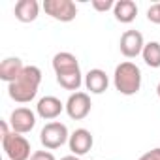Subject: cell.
Listing matches in <instances>:
<instances>
[{
  "instance_id": "obj_3",
  "label": "cell",
  "mask_w": 160,
  "mask_h": 160,
  "mask_svg": "<svg viewBox=\"0 0 160 160\" xmlns=\"http://www.w3.org/2000/svg\"><path fill=\"white\" fill-rule=\"evenodd\" d=\"M68 139H70V132H68L66 124L60 122V121L47 122L40 132V141L49 151H55V149L62 147L64 143H68Z\"/></svg>"
},
{
  "instance_id": "obj_20",
  "label": "cell",
  "mask_w": 160,
  "mask_h": 160,
  "mask_svg": "<svg viewBox=\"0 0 160 160\" xmlns=\"http://www.w3.org/2000/svg\"><path fill=\"white\" fill-rule=\"evenodd\" d=\"M138 160H160V147H154V149L143 152Z\"/></svg>"
},
{
  "instance_id": "obj_21",
  "label": "cell",
  "mask_w": 160,
  "mask_h": 160,
  "mask_svg": "<svg viewBox=\"0 0 160 160\" xmlns=\"http://www.w3.org/2000/svg\"><path fill=\"white\" fill-rule=\"evenodd\" d=\"M0 126H2V138H6V136L10 134V128H8V122H6V121H2V122H0Z\"/></svg>"
},
{
  "instance_id": "obj_10",
  "label": "cell",
  "mask_w": 160,
  "mask_h": 160,
  "mask_svg": "<svg viewBox=\"0 0 160 160\" xmlns=\"http://www.w3.org/2000/svg\"><path fill=\"white\" fill-rule=\"evenodd\" d=\"M64 109H66V104H62L57 96H43L36 104V115L42 117L43 121L57 119Z\"/></svg>"
},
{
  "instance_id": "obj_7",
  "label": "cell",
  "mask_w": 160,
  "mask_h": 160,
  "mask_svg": "<svg viewBox=\"0 0 160 160\" xmlns=\"http://www.w3.org/2000/svg\"><path fill=\"white\" fill-rule=\"evenodd\" d=\"M10 126L15 134H28L36 126V113L30 108H17L10 115Z\"/></svg>"
},
{
  "instance_id": "obj_5",
  "label": "cell",
  "mask_w": 160,
  "mask_h": 160,
  "mask_svg": "<svg viewBox=\"0 0 160 160\" xmlns=\"http://www.w3.org/2000/svg\"><path fill=\"white\" fill-rule=\"evenodd\" d=\"M43 12L60 23H70L77 15V6L72 0H45L43 2Z\"/></svg>"
},
{
  "instance_id": "obj_13",
  "label": "cell",
  "mask_w": 160,
  "mask_h": 160,
  "mask_svg": "<svg viewBox=\"0 0 160 160\" xmlns=\"http://www.w3.org/2000/svg\"><path fill=\"white\" fill-rule=\"evenodd\" d=\"M23 70H25V64L19 57H8L0 62V79L10 85L21 75Z\"/></svg>"
},
{
  "instance_id": "obj_11",
  "label": "cell",
  "mask_w": 160,
  "mask_h": 160,
  "mask_svg": "<svg viewBox=\"0 0 160 160\" xmlns=\"http://www.w3.org/2000/svg\"><path fill=\"white\" fill-rule=\"evenodd\" d=\"M53 64V70H55V75H66V73H77L81 72L79 70V60L75 55L68 53V51H60L53 57L51 60Z\"/></svg>"
},
{
  "instance_id": "obj_16",
  "label": "cell",
  "mask_w": 160,
  "mask_h": 160,
  "mask_svg": "<svg viewBox=\"0 0 160 160\" xmlns=\"http://www.w3.org/2000/svg\"><path fill=\"white\" fill-rule=\"evenodd\" d=\"M141 57H143V60L149 68H160V43L158 42L145 43Z\"/></svg>"
},
{
  "instance_id": "obj_18",
  "label": "cell",
  "mask_w": 160,
  "mask_h": 160,
  "mask_svg": "<svg viewBox=\"0 0 160 160\" xmlns=\"http://www.w3.org/2000/svg\"><path fill=\"white\" fill-rule=\"evenodd\" d=\"M92 8L96 12H108V10H113L115 8V2L113 0H92Z\"/></svg>"
},
{
  "instance_id": "obj_22",
  "label": "cell",
  "mask_w": 160,
  "mask_h": 160,
  "mask_svg": "<svg viewBox=\"0 0 160 160\" xmlns=\"http://www.w3.org/2000/svg\"><path fill=\"white\" fill-rule=\"evenodd\" d=\"M60 160H81V156H75V154H68V156H62Z\"/></svg>"
},
{
  "instance_id": "obj_17",
  "label": "cell",
  "mask_w": 160,
  "mask_h": 160,
  "mask_svg": "<svg viewBox=\"0 0 160 160\" xmlns=\"http://www.w3.org/2000/svg\"><path fill=\"white\" fill-rule=\"evenodd\" d=\"M147 19L154 25H160V2L152 4L149 10H147Z\"/></svg>"
},
{
  "instance_id": "obj_19",
  "label": "cell",
  "mask_w": 160,
  "mask_h": 160,
  "mask_svg": "<svg viewBox=\"0 0 160 160\" xmlns=\"http://www.w3.org/2000/svg\"><path fill=\"white\" fill-rule=\"evenodd\" d=\"M30 160H57V158H55V154L49 152V151H36V152H32Z\"/></svg>"
},
{
  "instance_id": "obj_15",
  "label": "cell",
  "mask_w": 160,
  "mask_h": 160,
  "mask_svg": "<svg viewBox=\"0 0 160 160\" xmlns=\"http://www.w3.org/2000/svg\"><path fill=\"white\" fill-rule=\"evenodd\" d=\"M113 15L119 23L122 25H128L136 19L138 15V6L134 0H119V2H115V8H113Z\"/></svg>"
},
{
  "instance_id": "obj_1",
  "label": "cell",
  "mask_w": 160,
  "mask_h": 160,
  "mask_svg": "<svg viewBox=\"0 0 160 160\" xmlns=\"http://www.w3.org/2000/svg\"><path fill=\"white\" fill-rule=\"evenodd\" d=\"M42 83V70L38 66H25L21 75L8 85V94L17 104H28L36 98Z\"/></svg>"
},
{
  "instance_id": "obj_8",
  "label": "cell",
  "mask_w": 160,
  "mask_h": 160,
  "mask_svg": "<svg viewBox=\"0 0 160 160\" xmlns=\"http://www.w3.org/2000/svg\"><path fill=\"white\" fill-rule=\"evenodd\" d=\"M143 47H145V40H143V34L139 30L122 32L121 42H119V49L126 58H136L138 55L143 53Z\"/></svg>"
},
{
  "instance_id": "obj_14",
  "label": "cell",
  "mask_w": 160,
  "mask_h": 160,
  "mask_svg": "<svg viewBox=\"0 0 160 160\" xmlns=\"http://www.w3.org/2000/svg\"><path fill=\"white\" fill-rule=\"evenodd\" d=\"M15 19L21 21V23H32L38 19L40 15V4L36 0H19L15 4Z\"/></svg>"
},
{
  "instance_id": "obj_4",
  "label": "cell",
  "mask_w": 160,
  "mask_h": 160,
  "mask_svg": "<svg viewBox=\"0 0 160 160\" xmlns=\"http://www.w3.org/2000/svg\"><path fill=\"white\" fill-rule=\"evenodd\" d=\"M2 149L10 160H30V143L25 136L10 132L6 138H2Z\"/></svg>"
},
{
  "instance_id": "obj_2",
  "label": "cell",
  "mask_w": 160,
  "mask_h": 160,
  "mask_svg": "<svg viewBox=\"0 0 160 160\" xmlns=\"http://www.w3.org/2000/svg\"><path fill=\"white\" fill-rule=\"evenodd\" d=\"M113 85L124 96L138 94L139 89H141V70H139V66H136L130 60L121 62L115 68V73H113Z\"/></svg>"
},
{
  "instance_id": "obj_12",
  "label": "cell",
  "mask_w": 160,
  "mask_h": 160,
  "mask_svg": "<svg viewBox=\"0 0 160 160\" xmlns=\"http://www.w3.org/2000/svg\"><path fill=\"white\" fill-rule=\"evenodd\" d=\"M85 87L91 94H102L108 91L109 87V77L104 70L100 68H92L85 73Z\"/></svg>"
},
{
  "instance_id": "obj_9",
  "label": "cell",
  "mask_w": 160,
  "mask_h": 160,
  "mask_svg": "<svg viewBox=\"0 0 160 160\" xmlns=\"http://www.w3.org/2000/svg\"><path fill=\"white\" fill-rule=\"evenodd\" d=\"M94 145V138L92 134L87 130V128H77L70 134V139H68V147L72 151V154L75 156H83L87 154Z\"/></svg>"
},
{
  "instance_id": "obj_6",
  "label": "cell",
  "mask_w": 160,
  "mask_h": 160,
  "mask_svg": "<svg viewBox=\"0 0 160 160\" xmlns=\"http://www.w3.org/2000/svg\"><path fill=\"white\" fill-rule=\"evenodd\" d=\"M92 109V104H91V96L87 92H72L70 98L66 100V113L70 119L73 121H83Z\"/></svg>"
},
{
  "instance_id": "obj_23",
  "label": "cell",
  "mask_w": 160,
  "mask_h": 160,
  "mask_svg": "<svg viewBox=\"0 0 160 160\" xmlns=\"http://www.w3.org/2000/svg\"><path fill=\"white\" fill-rule=\"evenodd\" d=\"M156 94H158V98H160V83L156 85Z\"/></svg>"
}]
</instances>
